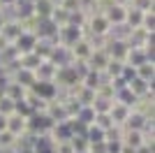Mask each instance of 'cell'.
Wrapping results in <instances>:
<instances>
[]
</instances>
